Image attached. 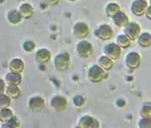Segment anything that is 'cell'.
<instances>
[{"label": "cell", "instance_id": "cell-1", "mask_svg": "<svg viewBox=\"0 0 151 128\" xmlns=\"http://www.w3.org/2000/svg\"><path fill=\"white\" fill-rule=\"evenodd\" d=\"M106 71L102 68L100 65L94 64L91 66L89 68L88 72V77L89 80L93 83H97V82H102L103 80L106 79L107 74Z\"/></svg>", "mask_w": 151, "mask_h": 128}, {"label": "cell", "instance_id": "cell-2", "mask_svg": "<svg viewBox=\"0 0 151 128\" xmlns=\"http://www.w3.org/2000/svg\"><path fill=\"white\" fill-rule=\"evenodd\" d=\"M70 56L68 53H62L55 56L54 59V65L56 70L64 71L68 70L70 65Z\"/></svg>", "mask_w": 151, "mask_h": 128}, {"label": "cell", "instance_id": "cell-3", "mask_svg": "<svg viewBox=\"0 0 151 128\" xmlns=\"http://www.w3.org/2000/svg\"><path fill=\"white\" fill-rule=\"evenodd\" d=\"M76 53L79 57L83 59H88L93 56V46L90 42L87 40H81L76 45Z\"/></svg>", "mask_w": 151, "mask_h": 128}, {"label": "cell", "instance_id": "cell-4", "mask_svg": "<svg viewBox=\"0 0 151 128\" xmlns=\"http://www.w3.org/2000/svg\"><path fill=\"white\" fill-rule=\"evenodd\" d=\"M94 35L97 38L108 40L112 38L114 36V32L111 26L107 24H103L95 29Z\"/></svg>", "mask_w": 151, "mask_h": 128}, {"label": "cell", "instance_id": "cell-5", "mask_svg": "<svg viewBox=\"0 0 151 128\" xmlns=\"http://www.w3.org/2000/svg\"><path fill=\"white\" fill-rule=\"evenodd\" d=\"M124 35L131 40H135L141 35V27L136 22H129L124 27Z\"/></svg>", "mask_w": 151, "mask_h": 128}, {"label": "cell", "instance_id": "cell-6", "mask_svg": "<svg viewBox=\"0 0 151 128\" xmlns=\"http://www.w3.org/2000/svg\"><path fill=\"white\" fill-rule=\"evenodd\" d=\"M73 35L76 38L79 40H83L85 38L89 35V27L85 22H76L73 26Z\"/></svg>", "mask_w": 151, "mask_h": 128}, {"label": "cell", "instance_id": "cell-7", "mask_svg": "<svg viewBox=\"0 0 151 128\" xmlns=\"http://www.w3.org/2000/svg\"><path fill=\"white\" fill-rule=\"evenodd\" d=\"M148 6L149 5L146 0H135L131 5V11L135 16H143L146 14Z\"/></svg>", "mask_w": 151, "mask_h": 128}, {"label": "cell", "instance_id": "cell-8", "mask_svg": "<svg viewBox=\"0 0 151 128\" xmlns=\"http://www.w3.org/2000/svg\"><path fill=\"white\" fill-rule=\"evenodd\" d=\"M103 52L106 56L114 61L118 59L121 56V48L117 43H111L105 46Z\"/></svg>", "mask_w": 151, "mask_h": 128}, {"label": "cell", "instance_id": "cell-9", "mask_svg": "<svg viewBox=\"0 0 151 128\" xmlns=\"http://www.w3.org/2000/svg\"><path fill=\"white\" fill-rule=\"evenodd\" d=\"M50 105L55 112H64L66 110L67 107H68V101L64 97L61 96V95H56L51 99Z\"/></svg>", "mask_w": 151, "mask_h": 128}, {"label": "cell", "instance_id": "cell-10", "mask_svg": "<svg viewBox=\"0 0 151 128\" xmlns=\"http://www.w3.org/2000/svg\"><path fill=\"white\" fill-rule=\"evenodd\" d=\"M46 106V102L44 98L40 96H35L30 98L29 101V108L31 111L39 112L44 110Z\"/></svg>", "mask_w": 151, "mask_h": 128}, {"label": "cell", "instance_id": "cell-11", "mask_svg": "<svg viewBox=\"0 0 151 128\" xmlns=\"http://www.w3.org/2000/svg\"><path fill=\"white\" fill-rule=\"evenodd\" d=\"M142 62V58L138 53L131 52L126 57V64L129 69H137Z\"/></svg>", "mask_w": 151, "mask_h": 128}, {"label": "cell", "instance_id": "cell-12", "mask_svg": "<svg viewBox=\"0 0 151 128\" xmlns=\"http://www.w3.org/2000/svg\"><path fill=\"white\" fill-rule=\"evenodd\" d=\"M100 127V122L97 119L88 115L82 116L78 123L79 128H99Z\"/></svg>", "mask_w": 151, "mask_h": 128}, {"label": "cell", "instance_id": "cell-13", "mask_svg": "<svg viewBox=\"0 0 151 128\" xmlns=\"http://www.w3.org/2000/svg\"><path fill=\"white\" fill-rule=\"evenodd\" d=\"M52 53L49 50L42 48L37 50L35 54V60L38 64H46L51 60Z\"/></svg>", "mask_w": 151, "mask_h": 128}, {"label": "cell", "instance_id": "cell-14", "mask_svg": "<svg viewBox=\"0 0 151 128\" xmlns=\"http://www.w3.org/2000/svg\"><path fill=\"white\" fill-rule=\"evenodd\" d=\"M114 25L118 28H124L129 23V17L125 13L120 11L112 17Z\"/></svg>", "mask_w": 151, "mask_h": 128}, {"label": "cell", "instance_id": "cell-15", "mask_svg": "<svg viewBox=\"0 0 151 128\" xmlns=\"http://www.w3.org/2000/svg\"><path fill=\"white\" fill-rule=\"evenodd\" d=\"M18 11L23 19H29L34 14V8L29 3L22 4L19 7Z\"/></svg>", "mask_w": 151, "mask_h": 128}, {"label": "cell", "instance_id": "cell-16", "mask_svg": "<svg viewBox=\"0 0 151 128\" xmlns=\"http://www.w3.org/2000/svg\"><path fill=\"white\" fill-rule=\"evenodd\" d=\"M25 64L23 61L20 59H14L11 61L9 64L10 71L14 73H17V74H21L24 71Z\"/></svg>", "mask_w": 151, "mask_h": 128}, {"label": "cell", "instance_id": "cell-17", "mask_svg": "<svg viewBox=\"0 0 151 128\" xmlns=\"http://www.w3.org/2000/svg\"><path fill=\"white\" fill-rule=\"evenodd\" d=\"M22 82V77L20 74L11 72L5 76V82L7 85H19Z\"/></svg>", "mask_w": 151, "mask_h": 128}, {"label": "cell", "instance_id": "cell-18", "mask_svg": "<svg viewBox=\"0 0 151 128\" xmlns=\"http://www.w3.org/2000/svg\"><path fill=\"white\" fill-rule=\"evenodd\" d=\"M138 43L143 48H147L151 46V35L147 32L142 33L138 38Z\"/></svg>", "mask_w": 151, "mask_h": 128}, {"label": "cell", "instance_id": "cell-19", "mask_svg": "<svg viewBox=\"0 0 151 128\" xmlns=\"http://www.w3.org/2000/svg\"><path fill=\"white\" fill-rule=\"evenodd\" d=\"M8 20L10 23H12V25H18L22 22V19L23 17L19 14V11H16V10H12L10 11L8 13Z\"/></svg>", "mask_w": 151, "mask_h": 128}, {"label": "cell", "instance_id": "cell-20", "mask_svg": "<svg viewBox=\"0 0 151 128\" xmlns=\"http://www.w3.org/2000/svg\"><path fill=\"white\" fill-rule=\"evenodd\" d=\"M14 118V113L10 108L0 109V121L2 124L9 122Z\"/></svg>", "mask_w": 151, "mask_h": 128}, {"label": "cell", "instance_id": "cell-21", "mask_svg": "<svg viewBox=\"0 0 151 128\" xmlns=\"http://www.w3.org/2000/svg\"><path fill=\"white\" fill-rule=\"evenodd\" d=\"M98 64L105 71H109L114 66L113 60L106 56H103L98 59Z\"/></svg>", "mask_w": 151, "mask_h": 128}, {"label": "cell", "instance_id": "cell-22", "mask_svg": "<svg viewBox=\"0 0 151 128\" xmlns=\"http://www.w3.org/2000/svg\"><path fill=\"white\" fill-rule=\"evenodd\" d=\"M5 94L12 99H17L20 96L19 85H7Z\"/></svg>", "mask_w": 151, "mask_h": 128}, {"label": "cell", "instance_id": "cell-23", "mask_svg": "<svg viewBox=\"0 0 151 128\" xmlns=\"http://www.w3.org/2000/svg\"><path fill=\"white\" fill-rule=\"evenodd\" d=\"M121 11V8L120 5L114 2H111L107 5L106 8V12L108 17L112 18L115 14H117L118 12Z\"/></svg>", "mask_w": 151, "mask_h": 128}, {"label": "cell", "instance_id": "cell-24", "mask_svg": "<svg viewBox=\"0 0 151 128\" xmlns=\"http://www.w3.org/2000/svg\"><path fill=\"white\" fill-rule=\"evenodd\" d=\"M117 44L121 48L127 49L131 45V40L125 35H120L117 38Z\"/></svg>", "mask_w": 151, "mask_h": 128}, {"label": "cell", "instance_id": "cell-25", "mask_svg": "<svg viewBox=\"0 0 151 128\" xmlns=\"http://www.w3.org/2000/svg\"><path fill=\"white\" fill-rule=\"evenodd\" d=\"M12 104V98L6 94H0V109L9 108Z\"/></svg>", "mask_w": 151, "mask_h": 128}, {"label": "cell", "instance_id": "cell-26", "mask_svg": "<svg viewBox=\"0 0 151 128\" xmlns=\"http://www.w3.org/2000/svg\"><path fill=\"white\" fill-rule=\"evenodd\" d=\"M140 115L142 117L151 118V102H145L142 104Z\"/></svg>", "mask_w": 151, "mask_h": 128}, {"label": "cell", "instance_id": "cell-27", "mask_svg": "<svg viewBox=\"0 0 151 128\" xmlns=\"http://www.w3.org/2000/svg\"><path fill=\"white\" fill-rule=\"evenodd\" d=\"M138 124L140 128H151V118L142 117Z\"/></svg>", "mask_w": 151, "mask_h": 128}, {"label": "cell", "instance_id": "cell-28", "mask_svg": "<svg viewBox=\"0 0 151 128\" xmlns=\"http://www.w3.org/2000/svg\"><path fill=\"white\" fill-rule=\"evenodd\" d=\"M20 127V124L17 121V119L14 118L12 121H10L9 122L7 123L2 124V128H16L19 127Z\"/></svg>", "mask_w": 151, "mask_h": 128}, {"label": "cell", "instance_id": "cell-29", "mask_svg": "<svg viewBox=\"0 0 151 128\" xmlns=\"http://www.w3.org/2000/svg\"><path fill=\"white\" fill-rule=\"evenodd\" d=\"M23 47L25 51L32 52L35 48V42L32 41V40H27V41H25L23 43Z\"/></svg>", "mask_w": 151, "mask_h": 128}, {"label": "cell", "instance_id": "cell-30", "mask_svg": "<svg viewBox=\"0 0 151 128\" xmlns=\"http://www.w3.org/2000/svg\"><path fill=\"white\" fill-rule=\"evenodd\" d=\"M73 102H74V104H75V106H79H79H83L84 103H85V99L83 98V97L77 96V97H76V98H74Z\"/></svg>", "mask_w": 151, "mask_h": 128}, {"label": "cell", "instance_id": "cell-31", "mask_svg": "<svg viewBox=\"0 0 151 128\" xmlns=\"http://www.w3.org/2000/svg\"><path fill=\"white\" fill-rule=\"evenodd\" d=\"M7 84L5 81L3 80L0 79V94H4L5 93V90H6Z\"/></svg>", "mask_w": 151, "mask_h": 128}, {"label": "cell", "instance_id": "cell-32", "mask_svg": "<svg viewBox=\"0 0 151 128\" xmlns=\"http://www.w3.org/2000/svg\"><path fill=\"white\" fill-rule=\"evenodd\" d=\"M145 14H146L147 18L148 20H151V5L148 6V8Z\"/></svg>", "mask_w": 151, "mask_h": 128}, {"label": "cell", "instance_id": "cell-33", "mask_svg": "<svg viewBox=\"0 0 151 128\" xmlns=\"http://www.w3.org/2000/svg\"><path fill=\"white\" fill-rule=\"evenodd\" d=\"M44 1L50 5H56L60 2V0H44Z\"/></svg>", "mask_w": 151, "mask_h": 128}, {"label": "cell", "instance_id": "cell-34", "mask_svg": "<svg viewBox=\"0 0 151 128\" xmlns=\"http://www.w3.org/2000/svg\"><path fill=\"white\" fill-rule=\"evenodd\" d=\"M69 1H70V2H75L76 0H69Z\"/></svg>", "mask_w": 151, "mask_h": 128}, {"label": "cell", "instance_id": "cell-35", "mask_svg": "<svg viewBox=\"0 0 151 128\" xmlns=\"http://www.w3.org/2000/svg\"><path fill=\"white\" fill-rule=\"evenodd\" d=\"M150 5H151V0H150Z\"/></svg>", "mask_w": 151, "mask_h": 128}]
</instances>
